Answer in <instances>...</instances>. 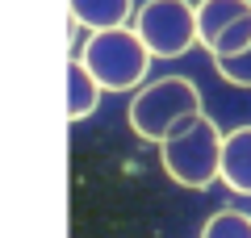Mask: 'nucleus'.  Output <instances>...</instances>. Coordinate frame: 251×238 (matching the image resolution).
Segmentation results:
<instances>
[{"mask_svg":"<svg viewBox=\"0 0 251 238\" xmlns=\"http://www.w3.org/2000/svg\"><path fill=\"white\" fill-rule=\"evenodd\" d=\"M75 59L88 67V75L100 84V92H130L138 84H147V71H151V50L130 25L92 29Z\"/></svg>","mask_w":251,"mask_h":238,"instance_id":"1","label":"nucleus"},{"mask_svg":"<svg viewBox=\"0 0 251 238\" xmlns=\"http://www.w3.org/2000/svg\"><path fill=\"white\" fill-rule=\"evenodd\" d=\"M197 113H205L201 92L184 75H163L155 84H138V92L130 96V130L147 142H163L172 130H180Z\"/></svg>","mask_w":251,"mask_h":238,"instance_id":"2","label":"nucleus"},{"mask_svg":"<svg viewBox=\"0 0 251 238\" xmlns=\"http://www.w3.org/2000/svg\"><path fill=\"white\" fill-rule=\"evenodd\" d=\"M218 155H222V130L205 113H197L193 121H184L159 142V163L168 180H176L180 188H193V192H205L218 180Z\"/></svg>","mask_w":251,"mask_h":238,"instance_id":"3","label":"nucleus"},{"mask_svg":"<svg viewBox=\"0 0 251 238\" xmlns=\"http://www.w3.org/2000/svg\"><path fill=\"white\" fill-rule=\"evenodd\" d=\"M130 21L151 59H180L197 46V13L188 0H147Z\"/></svg>","mask_w":251,"mask_h":238,"instance_id":"4","label":"nucleus"},{"mask_svg":"<svg viewBox=\"0 0 251 238\" xmlns=\"http://www.w3.org/2000/svg\"><path fill=\"white\" fill-rule=\"evenodd\" d=\"M197 13V42L214 59L239 54L251 42V0H201Z\"/></svg>","mask_w":251,"mask_h":238,"instance_id":"5","label":"nucleus"},{"mask_svg":"<svg viewBox=\"0 0 251 238\" xmlns=\"http://www.w3.org/2000/svg\"><path fill=\"white\" fill-rule=\"evenodd\" d=\"M218 176L230 192L251 196V125H239L222 138V155H218Z\"/></svg>","mask_w":251,"mask_h":238,"instance_id":"6","label":"nucleus"},{"mask_svg":"<svg viewBox=\"0 0 251 238\" xmlns=\"http://www.w3.org/2000/svg\"><path fill=\"white\" fill-rule=\"evenodd\" d=\"M72 9V21L92 29H109V25H126L134 17V0H67Z\"/></svg>","mask_w":251,"mask_h":238,"instance_id":"7","label":"nucleus"},{"mask_svg":"<svg viewBox=\"0 0 251 238\" xmlns=\"http://www.w3.org/2000/svg\"><path fill=\"white\" fill-rule=\"evenodd\" d=\"M97 100H100V84L88 75L80 59H67V117L72 121H84V117L97 113Z\"/></svg>","mask_w":251,"mask_h":238,"instance_id":"8","label":"nucleus"},{"mask_svg":"<svg viewBox=\"0 0 251 238\" xmlns=\"http://www.w3.org/2000/svg\"><path fill=\"white\" fill-rule=\"evenodd\" d=\"M201 238H251V217L243 209H218L205 221Z\"/></svg>","mask_w":251,"mask_h":238,"instance_id":"9","label":"nucleus"},{"mask_svg":"<svg viewBox=\"0 0 251 238\" xmlns=\"http://www.w3.org/2000/svg\"><path fill=\"white\" fill-rule=\"evenodd\" d=\"M218 63V75L226 79V84H234V88H251V42L243 46L239 54H222Z\"/></svg>","mask_w":251,"mask_h":238,"instance_id":"10","label":"nucleus"}]
</instances>
